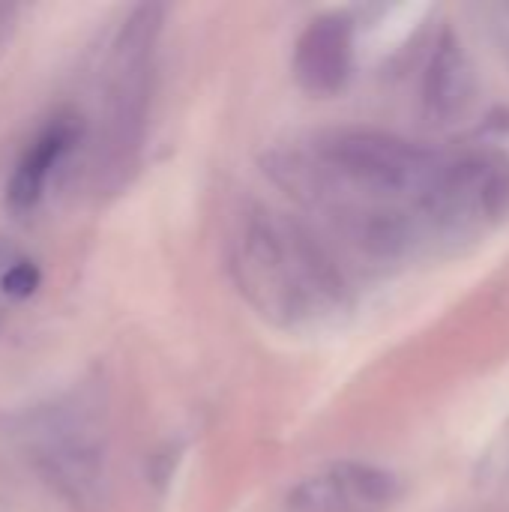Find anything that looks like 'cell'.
I'll return each instance as SVG.
<instances>
[{"label": "cell", "instance_id": "1", "mask_svg": "<svg viewBox=\"0 0 509 512\" xmlns=\"http://www.w3.org/2000/svg\"><path fill=\"white\" fill-rule=\"evenodd\" d=\"M237 273L252 303L282 321L309 315L321 303H339L342 279L324 246L279 213H252L243 228Z\"/></svg>", "mask_w": 509, "mask_h": 512}, {"label": "cell", "instance_id": "2", "mask_svg": "<svg viewBox=\"0 0 509 512\" xmlns=\"http://www.w3.org/2000/svg\"><path fill=\"white\" fill-rule=\"evenodd\" d=\"M162 30V6H138L123 21L108 63V90L102 114L99 168L108 183H117L138 159L150 108L153 48Z\"/></svg>", "mask_w": 509, "mask_h": 512}, {"label": "cell", "instance_id": "3", "mask_svg": "<svg viewBox=\"0 0 509 512\" xmlns=\"http://www.w3.org/2000/svg\"><path fill=\"white\" fill-rule=\"evenodd\" d=\"M318 159L333 180L360 192L417 195V201L444 165L432 150L378 129L333 132L318 144Z\"/></svg>", "mask_w": 509, "mask_h": 512}, {"label": "cell", "instance_id": "4", "mask_svg": "<svg viewBox=\"0 0 509 512\" xmlns=\"http://www.w3.org/2000/svg\"><path fill=\"white\" fill-rule=\"evenodd\" d=\"M420 210L441 228L504 219L509 216V162L489 156L444 162L423 192Z\"/></svg>", "mask_w": 509, "mask_h": 512}, {"label": "cell", "instance_id": "5", "mask_svg": "<svg viewBox=\"0 0 509 512\" xmlns=\"http://www.w3.org/2000/svg\"><path fill=\"white\" fill-rule=\"evenodd\" d=\"M354 63V21L345 12L312 18L294 45V78L312 96H333L348 84Z\"/></svg>", "mask_w": 509, "mask_h": 512}, {"label": "cell", "instance_id": "6", "mask_svg": "<svg viewBox=\"0 0 509 512\" xmlns=\"http://www.w3.org/2000/svg\"><path fill=\"white\" fill-rule=\"evenodd\" d=\"M81 138V117L72 111H60L45 120V126L27 141L18 162L6 180V204L12 213H27L42 201V192L66 153Z\"/></svg>", "mask_w": 509, "mask_h": 512}, {"label": "cell", "instance_id": "7", "mask_svg": "<svg viewBox=\"0 0 509 512\" xmlns=\"http://www.w3.org/2000/svg\"><path fill=\"white\" fill-rule=\"evenodd\" d=\"M477 93V75L474 63L456 33H444L432 51V60L426 66L423 78V102L426 111L444 123L462 117Z\"/></svg>", "mask_w": 509, "mask_h": 512}, {"label": "cell", "instance_id": "8", "mask_svg": "<svg viewBox=\"0 0 509 512\" xmlns=\"http://www.w3.org/2000/svg\"><path fill=\"white\" fill-rule=\"evenodd\" d=\"M342 512H387L402 498V480L384 468L363 462H339L330 468Z\"/></svg>", "mask_w": 509, "mask_h": 512}, {"label": "cell", "instance_id": "9", "mask_svg": "<svg viewBox=\"0 0 509 512\" xmlns=\"http://www.w3.org/2000/svg\"><path fill=\"white\" fill-rule=\"evenodd\" d=\"M285 510L288 512H342V501L336 492V483L327 474L309 477L303 483H297L288 498H285Z\"/></svg>", "mask_w": 509, "mask_h": 512}, {"label": "cell", "instance_id": "10", "mask_svg": "<svg viewBox=\"0 0 509 512\" xmlns=\"http://www.w3.org/2000/svg\"><path fill=\"white\" fill-rule=\"evenodd\" d=\"M39 282H42V273H39L36 261L24 258V255L6 261L0 270V294L15 300V303L33 297L39 291Z\"/></svg>", "mask_w": 509, "mask_h": 512}]
</instances>
